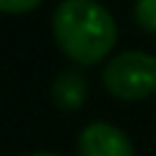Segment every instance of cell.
Here are the masks:
<instances>
[{
    "label": "cell",
    "instance_id": "obj_3",
    "mask_svg": "<svg viewBox=\"0 0 156 156\" xmlns=\"http://www.w3.org/2000/svg\"><path fill=\"white\" fill-rule=\"evenodd\" d=\"M80 156H134L132 140L112 123H88L77 140Z\"/></svg>",
    "mask_w": 156,
    "mask_h": 156
},
{
    "label": "cell",
    "instance_id": "obj_7",
    "mask_svg": "<svg viewBox=\"0 0 156 156\" xmlns=\"http://www.w3.org/2000/svg\"><path fill=\"white\" fill-rule=\"evenodd\" d=\"M30 156H58V154H49V151H38V154H30Z\"/></svg>",
    "mask_w": 156,
    "mask_h": 156
},
{
    "label": "cell",
    "instance_id": "obj_5",
    "mask_svg": "<svg viewBox=\"0 0 156 156\" xmlns=\"http://www.w3.org/2000/svg\"><path fill=\"white\" fill-rule=\"evenodd\" d=\"M134 19L145 33H156V0H137L134 3Z\"/></svg>",
    "mask_w": 156,
    "mask_h": 156
},
{
    "label": "cell",
    "instance_id": "obj_2",
    "mask_svg": "<svg viewBox=\"0 0 156 156\" xmlns=\"http://www.w3.org/2000/svg\"><path fill=\"white\" fill-rule=\"evenodd\" d=\"M104 88L121 101H140L156 93V58L148 52H121L101 71Z\"/></svg>",
    "mask_w": 156,
    "mask_h": 156
},
{
    "label": "cell",
    "instance_id": "obj_1",
    "mask_svg": "<svg viewBox=\"0 0 156 156\" xmlns=\"http://www.w3.org/2000/svg\"><path fill=\"white\" fill-rule=\"evenodd\" d=\"M52 36L66 58L93 66L110 55L118 38L112 14L96 0H63L52 14Z\"/></svg>",
    "mask_w": 156,
    "mask_h": 156
},
{
    "label": "cell",
    "instance_id": "obj_4",
    "mask_svg": "<svg viewBox=\"0 0 156 156\" xmlns=\"http://www.w3.org/2000/svg\"><path fill=\"white\" fill-rule=\"evenodd\" d=\"M88 99V80L80 71H60L52 82V101L63 112H74Z\"/></svg>",
    "mask_w": 156,
    "mask_h": 156
},
{
    "label": "cell",
    "instance_id": "obj_6",
    "mask_svg": "<svg viewBox=\"0 0 156 156\" xmlns=\"http://www.w3.org/2000/svg\"><path fill=\"white\" fill-rule=\"evenodd\" d=\"M36 5H41V0H0V8L5 14H27Z\"/></svg>",
    "mask_w": 156,
    "mask_h": 156
}]
</instances>
